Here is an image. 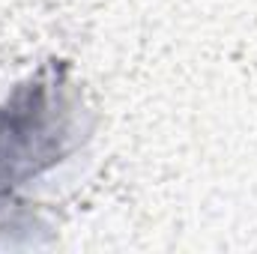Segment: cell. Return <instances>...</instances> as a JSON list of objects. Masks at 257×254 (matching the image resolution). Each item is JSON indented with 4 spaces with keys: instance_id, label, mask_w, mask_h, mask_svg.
Wrapping results in <instances>:
<instances>
[{
    "instance_id": "1",
    "label": "cell",
    "mask_w": 257,
    "mask_h": 254,
    "mask_svg": "<svg viewBox=\"0 0 257 254\" xmlns=\"http://www.w3.org/2000/svg\"><path fill=\"white\" fill-rule=\"evenodd\" d=\"M63 111L51 87H30L0 114V180H15L48 162L63 135Z\"/></svg>"
}]
</instances>
